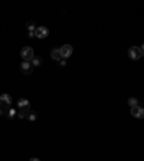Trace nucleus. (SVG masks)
<instances>
[{"label":"nucleus","mask_w":144,"mask_h":161,"mask_svg":"<svg viewBox=\"0 0 144 161\" xmlns=\"http://www.w3.org/2000/svg\"><path fill=\"white\" fill-rule=\"evenodd\" d=\"M128 56H130V59H133V61L140 59L141 56H143V45L141 46H131V48L128 49Z\"/></svg>","instance_id":"obj_1"},{"label":"nucleus","mask_w":144,"mask_h":161,"mask_svg":"<svg viewBox=\"0 0 144 161\" xmlns=\"http://www.w3.org/2000/svg\"><path fill=\"white\" fill-rule=\"evenodd\" d=\"M20 56L23 58V61H26V62H30L33 59V56H35V53H33V49L30 48V46H26V48H23L20 52Z\"/></svg>","instance_id":"obj_2"},{"label":"nucleus","mask_w":144,"mask_h":161,"mask_svg":"<svg viewBox=\"0 0 144 161\" xmlns=\"http://www.w3.org/2000/svg\"><path fill=\"white\" fill-rule=\"evenodd\" d=\"M59 52H61V58L62 59H68L72 55V52H74V49H72V46L71 45H63L59 48Z\"/></svg>","instance_id":"obj_3"},{"label":"nucleus","mask_w":144,"mask_h":161,"mask_svg":"<svg viewBox=\"0 0 144 161\" xmlns=\"http://www.w3.org/2000/svg\"><path fill=\"white\" fill-rule=\"evenodd\" d=\"M0 107L4 108V109L12 107V96L9 95V94H3V95L0 96Z\"/></svg>","instance_id":"obj_4"},{"label":"nucleus","mask_w":144,"mask_h":161,"mask_svg":"<svg viewBox=\"0 0 144 161\" xmlns=\"http://www.w3.org/2000/svg\"><path fill=\"white\" fill-rule=\"evenodd\" d=\"M35 36L39 37V39H45L48 35H49V30H48V28H45V26H39V28H36L35 29Z\"/></svg>","instance_id":"obj_5"},{"label":"nucleus","mask_w":144,"mask_h":161,"mask_svg":"<svg viewBox=\"0 0 144 161\" xmlns=\"http://www.w3.org/2000/svg\"><path fill=\"white\" fill-rule=\"evenodd\" d=\"M20 72L23 75H30L33 72V66L30 62H26V61H23V62L20 63Z\"/></svg>","instance_id":"obj_6"},{"label":"nucleus","mask_w":144,"mask_h":161,"mask_svg":"<svg viewBox=\"0 0 144 161\" xmlns=\"http://www.w3.org/2000/svg\"><path fill=\"white\" fill-rule=\"evenodd\" d=\"M17 108H19V111H29L30 109V102L26 98H20L17 101Z\"/></svg>","instance_id":"obj_7"},{"label":"nucleus","mask_w":144,"mask_h":161,"mask_svg":"<svg viewBox=\"0 0 144 161\" xmlns=\"http://www.w3.org/2000/svg\"><path fill=\"white\" fill-rule=\"evenodd\" d=\"M131 115L134 117V118H138V120H141L144 117V109L141 107H134L131 108Z\"/></svg>","instance_id":"obj_8"},{"label":"nucleus","mask_w":144,"mask_h":161,"mask_svg":"<svg viewBox=\"0 0 144 161\" xmlns=\"http://www.w3.org/2000/svg\"><path fill=\"white\" fill-rule=\"evenodd\" d=\"M4 117H6V118H9V120H13L15 117H17V109H15L13 107L7 108V109H6V114H4Z\"/></svg>","instance_id":"obj_9"},{"label":"nucleus","mask_w":144,"mask_h":161,"mask_svg":"<svg viewBox=\"0 0 144 161\" xmlns=\"http://www.w3.org/2000/svg\"><path fill=\"white\" fill-rule=\"evenodd\" d=\"M50 58L54 59V61H61V52H59V49H52V52H50Z\"/></svg>","instance_id":"obj_10"},{"label":"nucleus","mask_w":144,"mask_h":161,"mask_svg":"<svg viewBox=\"0 0 144 161\" xmlns=\"http://www.w3.org/2000/svg\"><path fill=\"white\" fill-rule=\"evenodd\" d=\"M30 63H32V66H41L42 59H41V58H37V56H33V59L30 61Z\"/></svg>","instance_id":"obj_11"},{"label":"nucleus","mask_w":144,"mask_h":161,"mask_svg":"<svg viewBox=\"0 0 144 161\" xmlns=\"http://www.w3.org/2000/svg\"><path fill=\"white\" fill-rule=\"evenodd\" d=\"M36 115H37V114L35 111H30V109L28 111V120L29 121H35V120H36Z\"/></svg>","instance_id":"obj_12"},{"label":"nucleus","mask_w":144,"mask_h":161,"mask_svg":"<svg viewBox=\"0 0 144 161\" xmlns=\"http://www.w3.org/2000/svg\"><path fill=\"white\" fill-rule=\"evenodd\" d=\"M26 28H28L29 32H35V29H36V28H35V22L29 20L28 23H26Z\"/></svg>","instance_id":"obj_13"},{"label":"nucleus","mask_w":144,"mask_h":161,"mask_svg":"<svg viewBox=\"0 0 144 161\" xmlns=\"http://www.w3.org/2000/svg\"><path fill=\"white\" fill-rule=\"evenodd\" d=\"M128 105H130L131 108L138 107V101H137L136 98H130V99H128Z\"/></svg>","instance_id":"obj_14"},{"label":"nucleus","mask_w":144,"mask_h":161,"mask_svg":"<svg viewBox=\"0 0 144 161\" xmlns=\"http://www.w3.org/2000/svg\"><path fill=\"white\" fill-rule=\"evenodd\" d=\"M17 117L23 120V118H28V111H17Z\"/></svg>","instance_id":"obj_15"},{"label":"nucleus","mask_w":144,"mask_h":161,"mask_svg":"<svg viewBox=\"0 0 144 161\" xmlns=\"http://www.w3.org/2000/svg\"><path fill=\"white\" fill-rule=\"evenodd\" d=\"M59 65H61V66H65V65H66V59H61V61H59Z\"/></svg>","instance_id":"obj_16"},{"label":"nucleus","mask_w":144,"mask_h":161,"mask_svg":"<svg viewBox=\"0 0 144 161\" xmlns=\"http://www.w3.org/2000/svg\"><path fill=\"white\" fill-rule=\"evenodd\" d=\"M4 114H6V109L0 107V117H2V115H4Z\"/></svg>","instance_id":"obj_17"},{"label":"nucleus","mask_w":144,"mask_h":161,"mask_svg":"<svg viewBox=\"0 0 144 161\" xmlns=\"http://www.w3.org/2000/svg\"><path fill=\"white\" fill-rule=\"evenodd\" d=\"M28 36H29V37H33V36H35V33H33V32H29Z\"/></svg>","instance_id":"obj_18"},{"label":"nucleus","mask_w":144,"mask_h":161,"mask_svg":"<svg viewBox=\"0 0 144 161\" xmlns=\"http://www.w3.org/2000/svg\"><path fill=\"white\" fill-rule=\"evenodd\" d=\"M29 161H41V160H39V158H30Z\"/></svg>","instance_id":"obj_19"}]
</instances>
